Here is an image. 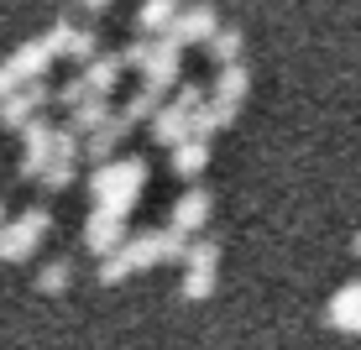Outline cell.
Listing matches in <instances>:
<instances>
[{
  "mask_svg": "<svg viewBox=\"0 0 361 350\" xmlns=\"http://www.w3.org/2000/svg\"><path fill=\"white\" fill-rule=\"evenodd\" d=\"M189 241L194 235L173 230V225L126 235L110 256H99V287H116V282H126V277H136V272H147V267H163V261H183Z\"/></svg>",
  "mask_w": 361,
  "mask_h": 350,
  "instance_id": "cell-1",
  "label": "cell"
},
{
  "mask_svg": "<svg viewBox=\"0 0 361 350\" xmlns=\"http://www.w3.org/2000/svg\"><path fill=\"white\" fill-rule=\"evenodd\" d=\"M73 37H79V21H53L42 37H32V42H21L16 53L0 63V94H11V89H21V84H37V79H47L53 73L58 58H68L73 53Z\"/></svg>",
  "mask_w": 361,
  "mask_h": 350,
  "instance_id": "cell-2",
  "label": "cell"
},
{
  "mask_svg": "<svg viewBox=\"0 0 361 350\" xmlns=\"http://www.w3.org/2000/svg\"><path fill=\"white\" fill-rule=\"evenodd\" d=\"M84 152V136L68 126H58V120H42L37 115L27 131H21V178L37 183L42 173H53V168H73Z\"/></svg>",
  "mask_w": 361,
  "mask_h": 350,
  "instance_id": "cell-3",
  "label": "cell"
},
{
  "mask_svg": "<svg viewBox=\"0 0 361 350\" xmlns=\"http://www.w3.org/2000/svg\"><path fill=\"white\" fill-rule=\"evenodd\" d=\"M90 194H94V204L131 215V209L142 204V194H147V162H136V157L94 162V173H90Z\"/></svg>",
  "mask_w": 361,
  "mask_h": 350,
  "instance_id": "cell-4",
  "label": "cell"
},
{
  "mask_svg": "<svg viewBox=\"0 0 361 350\" xmlns=\"http://www.w3.org/2000/svg\"><path fill=\"white\" fill-rule=\"evenodd\" d=\"M126 63L142 84H157V89H178L183 84V47L173 37H136L126 47Z\"/></svg>",
  "mask_w": 361,
  "mask_h": 350,
  "instance_id": "cell-5",
  "label": "cell"
},
{
  "mask_svg": "<svg viewBox=\"0 0 361 350\" xmlns=\"http://www.w3.org/2000/svg\"><path fill=\"white\" fill-rule=\"evenodd\" d=\"M204 99H209V89H199V84H178L173 99H163V110L147 120V126H152V142L173 152L178 142L199 136V105H204Z\"/></svg>",
  "mask_w": 361,
  "mask_h": 350,
  "instance_id": "cell-6",
  "label": "cell"
},
{
  "mask_svg": "<svg viewBox=\"0 0 361 350\" xmlns=\"http://www.w3.org/2000/svg\"><path fill=\"white\" fill-rule=\"evenodd\" d=\"M126 73H131L126 53H99V58H90V63L79 68V79H68L63 89H58V105L73 110V105H84V99H94V94H116Z\"/></svg>",
  "mask_w": 361,
  "mask_h": 350,
  "instance_id": "cell-7",
  "label": "cell"
},
{
  "mask_svg": "<svg viewBox=\"0 0 361 350\" xmlns=\"http://www.w3.org/2000/svg\"><path fill=\"white\" fill-rule=\"evenodd\" d=\"M178 267H183L178 293L189 298V304H204V298L215 293V282H220V241H204V235H194Z\"/></svg>",
  "mask_w": 361,
  "mask_h": 350,
  "instance_id": "cell-8",
  "label": "cell"
},
{
  "mask_svg": "<svg viewBox=\"0 0 361 350\" xmlns=\"http://www.w3.org/2000/svg\"><path fill=\"white\" fill-rule=\"evenodd\" d=\"M53 235V215L47 209H27V215H11V225L0 230V261H27L37 256V246Z\"/></svg>",
  "mask_w": 361,
  "mask_h": 350,
  "instance_id": "cell-9",
  "label": "cell"
},
{
  "mask_svg": "<svg viewBox=\"0 0 361 350\" xmlns=\"http://www.w3.org/2000/svg\"><path fill=\"white\" fill-rule=\"evenodd\" d=\"M53 89H47V79H37V84H21V89H11V94H0V126L6 131H27L37 115H42V105H53Z\"/></svg>",
  "mask_w": 361,
  "mask_h": 350,
  "instance_id": "cell-10",
  "label": "cell"
},
{
  "mask_svg": "<svg viewBox=\"0 0 361 350\" xmlns=\"http://www.w3.org/2000/svg\"><path fill=\"white\" fill-rule=\"evenodd\" d=\"M126 215L121 209H105V204H94L90 209V220H84V246H90L94 256H110L121 241H126Z\"/></svg>",
  "mask_w": 361,
  "mask_h": 350,
  "instance_id": "cell-11",
  "label": "cell"
},
{
  "mask_svg": "<svg viewBox=\"0 0 361 350\" xmlns=\"http://www.w3.org/2000/svg\"><path fill=\"white\" fill-rule=\"evenodd\" d=\"M215 32H220V16H215V6H183L168 37H173L178 47H204Z\"/></svg>",
  "mask_w": 361,
  "mask_h": 350,
  "instance_id": "cell-12",
  "label": "cell"
},
{
  "mask_svg": "<svg viewBox=\"0 0 361 350\" xmlns=\"http://www.w3.org/2000/svg\"><path fill=\"white\" fill-rule=\"evenodd\" d=\"M325 319H330L335 335H361V277L335 287V298L325 304Z\"/></svg>",
  "mask_w": 361,
  "mask_h": 350,
  "instance_id": "cell-13",
  "label": "cell"
},
{
  "mask_svg": "<svg viewBox=\"0 0 361 350\" xmlns=\"http://www.w3.org/2000/svg\"><path fill=\"white\" fill-rule=\"evenodd\" d=\"M131 131H136V126H131V120L116 110V115H110L99 131H90V136H84V157H90V162H110V157L121 152V142H126Z\"/></svg>",
  "mask_w": 361,
  "mask_h": 350,
  "instance_id": "cell-14",
  "label": "cell"
},
{
  "mask_svg": "<svg viewBox=\"0 0 361 350\" xmlns=\"http://www.w3.org/2000/svg\"><path fill=\"white\" fill-rule=\"evenodd\" d=\"M209 209H215L209 189H199V183H194V189L173 204V220L168 225H173V230H183V235H199V230H204V220H209Z\"/></svg>",
  "mask_w": 361,
  "mask_h": 350,
  "instance_id": "cell-15",
  "label": "cell"
},
{
  "mask_svg": "<svg viewBox=\"0 0 361 350\" xmlns=\"http://www.w3.org/2000/svg\"><path fill=\"white\" fill-rule=\"evenodd\" d=\"M178 11H183V0H142V6H136V32L168 37L173 21H178Z\"/></svg>",
  "mask_w": 361,
  "mask_h": 350,
  "instance_id": "cell-16",
  "label": "cell"
},
{
  "mask_svg": "<svg viewBox=\"0 0 361 350\" xmlns=\"http://www.w3.org/2000/svg\"><path fill=\"white\" fill-rule=\"evenodd\" d=\"M110 99H116V94H94V99H84V105L63 110V120H68L79 136H90V131H99V126H105V120L121 110V105H110Z\"/></svg>",
  "mask_w": 361,
  "mask_h": 350,
  "instance_id": "cell-17",
  "label": "cell"
},
{
  "mask_svg": "<svg viewBox=\"0 0 361 350\" xmlns=\"http://www.w3.org/2000/svg\"><path fill=\"white\" fill-rule=\"evenodd\" d=\"M209 94H215L220 105L241 110V99L252 94V73H246V63H226V68L215 73V84H209Z\"/></svg>",
  "mask_w": 361,
  "mask_h": 350,
  "instance_id": "cell-18",
  "label": "cell"
},
{
  "mask_svg": "<svg viewBox=\"0 0 361 350\" xmlns=\"http://www.w3.org/2000/svg\"><path fill=\"white\" fill-rule=\"evenodd\" d=\"M204 168H209V136H189V142L173 146V173H178L183 183H194Z\"/></svg>",
  "mask_w": 361,
  "mask_h": 350,
  "instance_id": "cell-19",
  "label": "cell"
},
{
  "mask_svg": "<svg viewBox=\"0 0 361 350\" xmlns=\"http://www.w3.org/2000/svg\"><path fill=\"white\" fill-rule=\"evenodd\" d=\"M163 94H168V89H157V84H142V89H136L126 105H121V115H126L131 126H142V120H152L157 110H163Z\"/></svg>",
  "mask_w": 361,
  "mask_h": 350,
  "instance_id": "cell-20",
  "label": "cell"
},
{
  "mask_svg": "<svg viewBox=\"0 0 361 350\" xmlns=\"http://www.w3.org/2000/svg\"><path fill=\"white\" fill-rule=\"evenodd\" d=\"M73 287V261H42V272H37V293H47V298H63Z\"/></svg>",
  "mask_w": 361,
  "mask_h": 350,
  "instance_id": "cell-21",
  "label": "cell"
},
{
  "mask_svg": "<svg viewBox=\"0 0 361 350\" xmlns=\"http://www.w3.org/2000/svg\"><path fill=\"white\" fill-rule=\"evenodd\" d=\"M204 53L215 58V68H226V63H241V32H235V27H220V32L204 42Z\"/></svg>",
  "mask_w": 361,
  "mask_h": 350,
  "instance_id": "cell-22",
  "label": "cell"
},
{
  "mask_svg": "<svg viewBox=\"0 0 361 350\" xmlns=\"http://www.w3.org/2000/svg\"><path fill=\"white\" fill-rule=\"evenodd\" d=\"M73 63H90V58H99V32L94 27H79V37H73Z\"/></svg>",
  "mask_w": 361,
  "mask_h": 350,
  "instance_id": "cell-23",
  "label": "cell"
},
{
  "mask_svg": "<svg viewBox=\"0 0 361 350\" xmlns=\"http://www.w3.org/2000/svg\"><path fill=\"white\" fill-rule=\"evenodd\" d=\"M73 6H79L84 16H99V11H110V6H116V0H73Z\"/></svg>",
  "mask_w": 361,
  "mask_h": 350,
  "instance_id": "cell-24",
  "label": "cell"
},
{
  "mask_svg": "<svg viewBox=\"0 0 361 350\" xmlns=\"http://www.w3.org/2000/svg\"><path fill=\"white\" fill-rule=\"evenodd\" d=\"M6 225H11V204L0 199V230H6Z\"/></svg>",
  "mask_w": 361,
  "mask_h": 350,
  "instance_id": "cell-25",
  "label": "cell"
},
{
  "mask_svg": "<svg viewBox=\"0 0 361 350\" xmlns=\"http://www.w3.org/2000/svg\"><path fill=\"white\" fill-rule=\"evenodd\" d=\"M351 256H361V230L351 235Z\"/></svg>",
  "mask_w": 361,
  "mask_h": 350,
  "instance_id": "cell-26",
  "label": "cell"
}]
</instances>
